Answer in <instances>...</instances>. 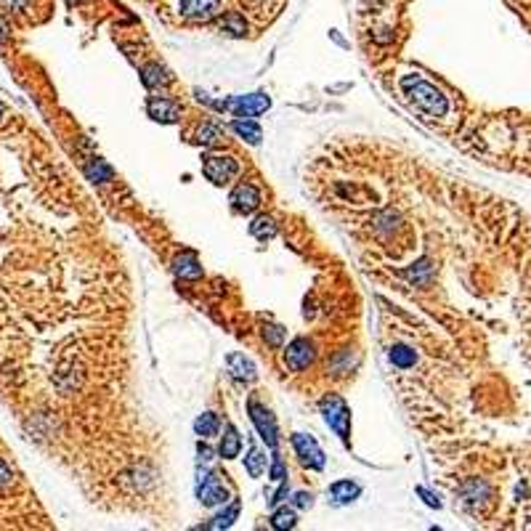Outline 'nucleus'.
I'll list each match as a JSON object with an SVG mask.
<instances>
[{"label": "nucleus", "mask_w": 531, "mask_h": 531, "mask_svg": "<svg viewBox=\"0 0 531 531\" xmlns=\"http://www.w3.org/2000/svg\"><path fill=\"white\" fill-rule=\"evenodd\" d=\"M240 449H242V436L237 433L234 425H226V428H223V438H221L218 454H221L223 460H234V457H240Z\"/></svg>", "instance_id": "4468645a"}, {"label": "nucleus", "mask_w": 531, "mask_h": 531, "mask_svg": "<svg viewBox=\"0 0 531 531\" xmlns=\"http://www.w3.org/2000/svg\"><path fill=\"white\" fill-rule=\"evenodd\" d=\"M0 6L8 11H24L30 6V0H0Z\"/></svg>", "instance_id": "7c9ffc66"}, {"label": "nucleus", "mask_w": 531, "mask_h": 531, "mask_svg": "<svg viewBox=\"0 0 531 531\" xmlns=\"http://www.w3.org/2000/svg\"><path fill=\"white\" fill-rule=\"evenodd\" d=\"M359 494H361V486L354 483V481H335V483L329 486V497H332L335 505H348V502H354Z\"/></svg>", "instance_id": "ddd939ff"}, {"label": "nucleus", "mask_w": 531, "mask_h": 531, "mask_svg": "<svg viewBox=\"0 0 531 531\" xmlns=\"http://www.w3.org/2000/svg\"><path fill=\"white\" fill-rule=\"evenodd\" d=\"M202 171H205L207 181H213L215 186H223V184H229V181L240 173V165H237V160H231V157L210 155V157H205Z\"/></svg>", "instance_id": "39448f33"}, {"label": "nucleus", "mask_w": 531, "mask_h": 531, "mask_svg": "<svg viewBox=\"0 0 531 531\" xmlns=\"http://www.w3.org/2000/svg\"><path fill=\"white\" fill-rule=\"evenodd\" d=\"M460 497H463L465 505H481V502H486V497H489V486L483 483V481H467L463 486V492H460Z\"/></svg>", "instance_id": "dca6fc26"}, {"label": "nucleus", "mask_w": 531, "mask_h": 531, "mask_svg": "<svg viewBox=\"0 0 531 531\" xmlns=\"http://www.w3.org/2000/svg\"><path fill=\"white\" fill-rule=\"evenodd\" d=\"M221 30L229 35H234V37H242V35L247 32V24H244V19L237 14V11H231V14H226L221 21Z\"/></svg>", "instance_id": "393cba45"}, {"label": "nucleus", "mask_w": 531, "mask_h": 531, "mask_svg": "<svg viewBox=\"0 0 531 531\" xmlns=\"http://www.w3.org/2000/svg\"><path fill=\"white\" fill-rule=\"evenodd\" d=\"M271 106L269 96L266 93H250V96H234L229 102H223V109L234 112L237 117H255V115H263L266 109Z\"/></svg>", "instance_id": "20e7f679"}, {"label": "nucleus", "mask_w": 531, "mask_h": 531, "mask_svg": "<svg viewBox=\"0 0 531 531\" xmlns=\"http://www.w3.org/2000/svg\"><path fill=\"white\" fill-rule=\"evenodd\" d=\"M226 367H229L231 377H234V380H240V383H250V380H255L258 377L255 364L247 359V356H242V354H229Z\"/></svg>", "instance_id": "f8f14e48"}, {"label": "nucleus", "mask_w": 531, "mask_h": 531, "mask_svg": "<svg viewBox=\"0 0 531 531\" xmlns=\"http://www.w3.org/2000/svg\"><path fill=\"white\" fill-rule=\"evenodd\" d=\"M417 494H420V497H425V505H430V508H441L438 497H433L428 489H423V486H420V489H417Z\"/></svg>", "instance_id": "473e14b6"}, {"label": "nucleus", "mask_w": 531, "mask_h": 531, "mask_svg": "<svg viewBox=\"0 0 531 531\" xmlns=\"http://www.w3.org/2000/svg\"><path fill=\"white\" fill-rule=\"evenodd\" d=\"M231 205L240 213H253L260 205V191L253 184H240V186L231 191Z\"/></svg>", "instance_id": "9b49d317"}, {"label": "nucleus", "mask_w": 531, "mask_h": 531, "mask_svg": "<svg viewBox=\"0 0 531 531\" xmlns=\"http://www.w3.org/2000/svg\"><path fill=\"white\" fill-rule=\"evenodd\" d=\"M194 430H197V436H202V438H213V436H218V430H221V420H218V414H213V412L200 414V417L194 420Z\"/></svg>", "instance_id": "f3484780"}, {"label": "nucleus", "mask_w": 531, "mask_h": 531, "mask_svg": "<svg viewBox=\"0 0 531 531\" xmlns=\"http://www.w3.org/2000/svg\"><path fill=\"white\" fill-rule=\"evenodd\" d=\"M237 515H240V502L234 499V502H231V505H229L221 515H215L210 523H205V529H229V526L237 521Z\"/></svg>", "instance_id": "412c9836"}, {"label": "nucleus", "mask_w": 531, "mask_h": 531, "mask_svg": "<svg viewBox=\"0 0 531 531\" xmlns=\"http://www.w3.org/2000/svg\"><path fill=\"white\" fill-rule=\"evenodd\" d=\"M244 467H247V473L258 479V476H263V470H266V454L258 449V446H250V452H247V457H244Z\"/></svg>", "instance_id": "4be33fe9"}, {"label": "nucleus", "mask_w": 531, "mask_h": 531, "mask_svg": "<svg viewBox=\"0 0 531 531\" xmlns=\"http://www.w3.org/2000/svg\"><path fill=\"white\" fill-rule=\"evenodd\" d=\"M322 414H325L327 425L338 433V438L348 444V433H351V409H348V404H345L340 396L329 394L322 398Z\"/></svg>", "instance_id": "f03ea898"}, {"label": "nucleus", "mask_w": 531, "mask_h": 531, "mask_svg": "<svg viewBox=\"0 0 531 531\" xmlns=\"http://www.w3.org/2000/svg\"><path fill=\"white\" fill-rule=\"evenodd\" d=\"M401 88L407 90V96L412 99V104L417 106V109H423L425 115H433V117H441L446 115V109H449V102H446V96L438 90L436 86H430L425 80H420L417 75L414 77H404L401 80Z\"/></svg>", "instance_id": "f257e3e1"}, {"label": "nucleus", "mask_w": 531, "mask_h": 531, "mask_svg": "<svg viewBox=\"0 0 531 531\" xmlns=\"http://www.w3.org/2000/svg\"><path fill=\"white\" fill-rule=\"evenodd\" d=\"M197 497L202 499L205 508H215V505H226L229 502V489L223 486L215 473H200V481H197Z\"/></svg>", "instance_id": "7ed1b4c3"}, {"label": "nucleus", "mask_w": 531, "mask_h": 531, "mask_svg": "<svg viewBox=\"0 0 531 531\" xmlns=\"http://www.w3.org/2000/svg\"><path fill=\"white\" fill-rule=\"evenodd\" d=\"M271 526H274V529H279V531L292 529V526H295V513H292V510H287V508L276 510V513L271 515Z\"/></svg>", "instance_id": "bb28decb"}, {"label": "nucleus", "mask_w": 531, "mask_h": 531, "mask_svg": "<svg viewBox=\"0 0 531 531\" xmlns=\"http://www.w3.org/2000/svg\"><path fill=\"white\" fill-rule=\"evenodd\" d=\"M173 271L181 276V279H200L202 276V266L194 255H178L173 260Z\"/></svg>", "instance_id": "2eb2a0df"}, {"label": "nucleus", "mask_w": 531, "mask_h": 531, "mask_svg": "<svg viewBox=\"0 0 531 531\" xmlns=\"http://www.w3.org/2000/svg\"><path fill=\"white\" fill-rule=\"evenodd\" d=\"M11 483H14V470L0 460V492H3V489H8Z\"/></svg>", "instance_id": "c85d7f7f"}, {"label": "nucleus", "mask_w": 531, "mask_h": 531, "mask_svg": "<svg viewBox=\"0 0 531 531\" xmlns=\"http://www.w3.org/2000/svg\"><path fill=\"white\" fill-rule=\"evenodd\" d=\"M197 141H200L202 146H218L223 141V131L215 122H205V125L197 131Z\"/></svg>", "instance_id": "b1692460"}, {"label": "nucleus", "mask_w": 531, "mask_h": 531, "mask_svg": "<svg viewBox=\"0 0 531 531\" xmlns=\"http://www.w3.org/2000/svg\"><path fill=\"white\" fill-rule=\"evenodd\" d=\"M231 128H234V133H237L240 138H244L247 144H258L260 136H263V133H260V125L253 120H247V117H244V120H234Z\"/></svg>", "instance_id": "aec40b11"}, {"label": "nucleus", "mask_w": 531, "mask_h": 531, "mask_svg": "<svg viewBox=\"0 0 531 531\" xmlns=\"http://www.w3.org/2000/svg\"><path fill=\"white\" fill-rule=\"evenodd\" d=\"M221 11V0H181V14L191 21H210Z\"/></svg>", "instance_id": "1a4fd4ad"}, {"label": "nucleus", "mask_w": 531, "mask_h": 531, "mask_svg": "<svg viewBox=\"0 0 531 531\" xmlns=\"http://www.w3.org/2000/svg\"><path fill=\"white\" fill-rule=\"evenodd\" d=\"M146 112H149V117L157 122H178L181 120V106L173 102V99H162V96L149 99Z\"/></svg>", "instance_id": "9d476101"}, {"label": "nucleus", "mask_w": 531, "mask_h": 531, "mask_svg": "<svg viewBox=\"0 0 531 531\" xmlns=\"http://www.w3.org/2000/svg\"><path fill=\"white\" fill-rule=\"evenodd\" d=\"M3 115H6V109H3V104H0V120H3Z\"/></svg>", "instance_id": "e433bc0d"}, {"label": "nucleus", "mask_w": 531, "mask_h": 531, "mask_svg": "<svg viewBox=\"0 0 531 531\" xmlns=\"http://www.w3.org/2000/svg\"><path fill=\"white\" fill-rule=\"evenodd\" d=\"M311 361H313V348L306 338H295L290 345H287V351H284V364L295 369V372H300V369H306Z\"/></svg>", "instance_id": "6e6552de"}, {"label": "nucleus", "mask_w": 531, "mask_h": 531, "mask_svg": "<svg viewBox=\"0 0 531 531\" xmlns=\"http://www.w3.org/2000/svg\"><path fill=\"white\" fill-rule=\"evenodd\" d=\"M292 446H295V454L300 457V463L313 467V470H322L325 467V452L319 449V444L306 436V433H295L292 436Z\"/></svg>", "instance_id": "423d86ee"}, {"label": "nucleus", "mask_w": 531, "mask_h": 531, "mask_svg": "<svg viewBox=\"0 0 531 531\" xmlns=\"http://www.w3.org/2000/svg\"><path fill=\"white\" fill-rule=\"evenodd\" d=\"M72 3H80V0H72Z\"/></svg>", "instance_id": "4c0bfd02"}, {"label": "nucleus", "mask_w": 531, "mask_h": 531, "mask_svg": "<svg viewBox=\"0 0 531 531\" xmlns=\"http://www.w3.org/2000/svg\"><path fill=\"white\" fill-rule=\"evenodd\" d=\"M271 479L279 481V483L287 479V467H284V463L279 457H274V463H271Z\"/></svg>", "instance_id": "c756f323"}, {"label": "nucleus", "mask_w": 531, "mask_h": 531, "mask_svg": "<svg viewBox=\"0 0 531 531\" xmlns=\"http://www.w3.org/2000/svg\"><path fill=\"white\" fill-rule=\"evenodd\" d=\"M247 407H250V417H253V423H255L260 438H263L269 446H276V441H279V430H276L274 414L266 409V407H260L255 398H250Z\"/></svg>", "instance_id": "0eeeda50"}, {"label": "nucleus", "mask_w": 531, "mask_h": 531, "mask_svg": "<svg viewBox=\"0 0 531 531\" xmlns=\"http://www.w3.org/2000/svg\"><path fill=\"white\" fill-rule=\"evenodd\" d=\"M287 492H290V489H287V481H282V486H279V489H276V492H274V497L269 499V502H271V505H279V502H282V499L287 497Z\"/></svg>", "instance_id": "2f4dec72"}, {"label": "nucleus", "mask_w": 531, "mask_h": 531, "mask_svg": "<svg viewBox=\"0 0 531 531\" xmlns=\"http://www.w3.org/2000/svg\"><path fill=\"white\" fill-rule=\"evenodd\" d=\"M141 80H144L146 88H160L171 80V75H168V69L160 67V64H149V67L144 69V77H141Z\"/></svg>", "instance_id": "5701e85b"}, {"label": "nucleus", "mask_w": 531, "mask_h": 531, "mask_svg": "<svg viewBox=\"0 0 531 531\" xmlns=\"http://www.w3.org/2000/svg\"><path fill=\"white\" fill-rule=\"evenodd\" d=\"M388 359H391V364L398 367V369H409V367H414L417 356H414V351L407 348V345H394V348L388 351Z\"/></svg>", "instance_id": "6ab92c4d"}, {"label": "nucleus", "mask_w": 531, "mask_h": 531, "mask_svg": "<svg viewBox=\"0 0 531 531\" xmlns=\"http://www.w3.org/2000/svg\"><path fill=\"white\" fill-rule=\"evenodd\" d=\"M6 37H8V32H6V24H3V21H0V46H3V43H6Z\"/></svg>", "instance_id": "c9c22d12"}, {"label": "nucleus", "mask_w": 531, "mask_h": 531, "mask_svg": "<svg viewBox=\"0 0 531 531\" xmlns=\"http://www.w3.org/2000/svg\"><path fill=\"white\" fill-rule=\"evenodd\" d=\"M295 505H298V508H311V505H313V497L306 494V492H298V494H295Z\"/></svg>", "instance_id": "72a5a7b5"}, {"label": "nucleus", "mask_w": 531, "mask_h": 531, "mask_svg": "<svg viewBox=\"0 0 531 531\" xmlns=\"http://www.w3.org/2000/svg\"><path fill=\"white\" fill-rule=\"evenodd\" d=\"M263 338L269 340V345L279 348V345L284 343V329H282V327H266V329H263Z\"/></svg>", "instance_id": "cd10ccee"}, {"label": "nucleus", "mask_w": 531, "mask_h": 531, "mask_svg": "<svg viewBox=\"0 0 531 531\" xmlns=\"http://www.w3.org/2000/svg\"><path fill=\"white\" fill-rule=\"evenodd\" d=\"M86 173H88V178H90V181H99V184L112 181V175H115L112 168H109V165H104L102 160H93V162L86 168Z\"/></svg>", "instance_id": "a878e982"}, {"label": "nucleus", "mask_w": 531, "mask_h": 531, "mask_svg": "<svg viewBox=\"0 0 531 531\" xmlns=\"http://www.w3.org/2000/svg\"><path fill=\"white\" fill-rule=\"evenodd\" d=\"M250 234L260 242L274 240L276 237V223L271 221V218H266V215H260V218H255V221L250 223Z\"/></svg>", "instance_id": "a211bd4d"}, {"label": "nucleus", "mask_w": 531, "mask_h": 531, "mask_svg": "<svg viewBox=\"0 0 531 531\" xmlns=\"http://www.w3.org/2000/svg\"><path fill=\"white\" fill-rule=\"evenodd\" d=\"M213 454H215V452H213L210 446H207V444H200V460L210 463V460H213Z\"/></svg>", "instance_id": "f704fd0d"}]
</instances>
